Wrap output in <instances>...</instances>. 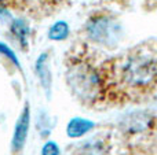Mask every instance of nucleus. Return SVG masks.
Segmentation results:
<instances>
[{
  "mask_svg": "<svg viewBox=\"0 0 157 155\" xmlns=\"http://www.w3.org/2000/svg\"><path fill=\"white\" fill-rule=\"evenodd\" d=\"M124 82L134 89H147L157 82V59L147 54L131 55L121 67Z\"/></svg>",
  "mask_w": 157,
  "mask_h": 155,
  "instance_id": "1",
  "label": "nucleus"
},
{
  "mask_svg": "<svg viewBox=\"0 0 157 155\" xmlns=\"http://www.w3.org/2000/svg\"><path fill=\"white\" fill-rule=\"evenodd\" d=\"M66 80L77 98L83 102H94L101 92V80L94 67L83 62L72 65L68 69Z\"/></svg>",
  "mask_w": 157,
  "mask_h": 155,
  "instance_id": "2",
  "label": "nucleus"
},
{
  "mask_svg": "<svg viewBox=\"0 0 157 155\" xmlns=\"http://www.w3.org/2000/svg\"><path fill=\"white\" fill-rule=\"evenodd\" d=\"M90 37L99 44H109L117 38V25L109 16H94L87 25Z\"/></svg>",
  "mask_w": 157,
  "mask_h": 155,
  "instance_id": "3",
  "label": "nucleus"
},
{
  "mask_svg": "<svg viewBox=\"0 0 157 155\" xmlns=\"http://www.w3.org/2000/svg\"><path fill=\"white\" fill-rule=\"evenodd\" d=\"M30 126V107L29 104L24 107L21 115L18 117L14 128V135H13V142H11V147H13L14 153H19L24 148L25 143L28 139V132H29Z\"/></svg>",
  "mask_w": 157,
  "mask_h": 155,
  "instance_id": "4",
  "label": "nucleus"
},
{
  "mask_svg": "<svg viewBox=\"0 0 157 155\" xmlns=\"http://www.w3.org/2000/svg\"><path fill=\"white\" fill-rule=\"evenodd\" d=\"M94 128H95V124L92 122V121L87 120V118L76 117L69 121L68 126H66V133H68L69 137L77 139V137H81V136H84V135H87Z\"/></svg>",
  "mask_w": 157,
  "mask_h": 155,
  "instance_id": "5",
  "label": "nucleus"
},
{
  "mask_svg": "<svg viewBox=\"0 0 157 155\" xmlns=\"http://www.w3.org/2000/svg\"><path fill=\"white\" fill-rule=\"evenodd\" d=\"M36 73H37V76H39L41 87L48 93L50 87H51V73H50V69H48V66H47V55L46 54H41L40 56H39L37 62H36Z\"/></svg>",
  "mask_w": 157,
  "mask_h": 155,
  "instance_id": "6",
  "label": "nucleus"
},
{
  "mask_svg": "<svg viewBox=\"0 0 157 155\" xmlns=\"http://www.w3.org/2000/svg\"><path fill=\"white\" fill-rule=\"evenodd\" d=\"M11 32L15 34L17 40L21 43L22 47H26L28 37H29V27L22 19H14L11 21Z\"/></svg>",
  "mask_w": 157,
  "mask_h": 155,
  "instance_id": "7",
  "label": "nucleus"
},
{
  "mask_svg": "<svg viewBox=\"0 0 157 155\" xmlns=\"http://www.w3.org/2000/svg\"><path fill=\"white\" fill-rule=\"evenodd\" d=\"M69 34V25L65 21H57L48 30V38L54 41L65 40Z\"/></svg>",
  "mask_w": 157,
  "mask_h": 155,
  "instance_id": "8",
  "label": "nucleus"
},
{
  "mask_svg": "<svg viewBox=\"0 0 157 155\" xmlns=\"http://www.w3.org/2000/svg\"><path fill=\"white\" fill-rule=\"evenodd\" d=\"M0 54L4 55L6 58H8V59H10L11 62H13L18 69H21V62H19V59L17 58V55L14 54V51L7 45V44L0 43Z\"/></svg>",
  "mask_w": 157,
  "mask_h": 155,
  "instance_id": "9",
  "label": "nucleus"
},
{
  "mask_svg": "<svg viewBox=\"0 0 157 155\" xmlns=\"http://www.w3.org/2000/svg\"><path fill=\"white\" fill-rule=\"evenodd\" d=\"M59 154H61L59 146L55 142H52V140L47 142L41 148V155H59Z\"/></svg>",
  "mask_w": 157,
  "mask_h": 155,
  "instance_id": "10",
  "label": "nucleus"
},
{
  "mask_svg": "<svg viewBox=\"0 0 157 155\" xmlns=\"http://www.w3.org/2000/svg\"><path fill=\"white\" fill-rule=\"evenodd\" d=\"M0 19H8V21H11V16H10V14H7V11L0 8Z\"/></svg>",
  "mask_w": 157,
  "mask_h": 155,
  "instance_id": "11",
  "label": "nucleus"
},
{
  "mask_svg": "<svg viewBox=\"0 0 157 155\" xmlns=\"http://www.w3.org/2000/svg\"><path fill=\"white\" fill-rule=\"evenodd\" d=\"M54 3H61V2H63V0H52Z\"/></svg>",
  "mask_w": 157,
  "mask_h": 155,
  "instance_id": "12",
  "label": "nucleus"
},
{
  "mask_svg": "<svg viewBox=\"0 0 157 155\" xmlns=\"http://www.w3.org/2000/svg\"><path fill=\"white\" fill-rule=\"evenodd\" d=\"M0 2H4V0H0Z\"/></svg>",
  "mask_w": 157,
  "mask_h": 155,
  "instance_id": "13",
  "label": "nucleus"
}]
</instances>
